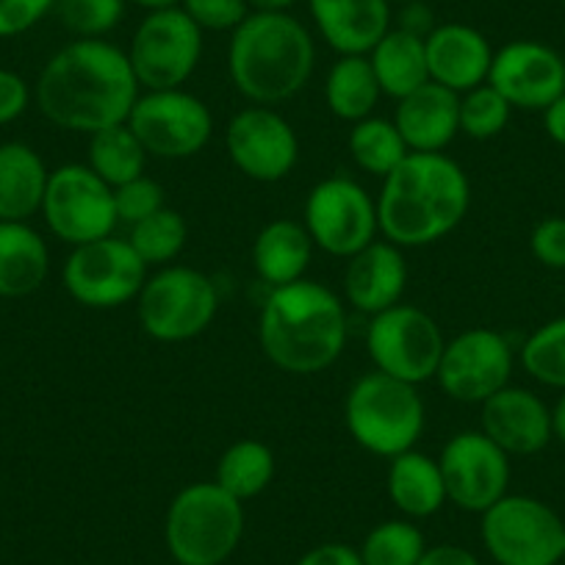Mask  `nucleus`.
Returning <instances> with one entry per match:
<instances>
[{
    "label": "nucleus",
    "instance_id": "nucleus-1",
    "mask_svg": "<svg viewBox=\"0 0 565 565\" xmlns=\"http://www.w3.org/2000/svg\"><path fill=\"white\" fill-rule=\"evenodd\" d=\"M139 89L128 53L106 40H73L42 67L36 106L56 128L92 136L128 122Z\"/></svg>",
    "mask_w": 565,
    "mask_h": 565
},
{
    "label": "nucleus",
    "instance_id": "nucleus-2",
    "mask_svg": "<svg viewBox=\"0 0 565 565\" xmlns=\"http://www.w3.org/2000/svg\"><path fill=\"white\" fill-rule=\"evenodd\" d=\"M469 205L471 183L458 161L447 153H407L383 178L380 233L396 247H427L447 238L466 220Z\"/></svg>",
    "mask_w": 565,
    "mask_h": 565
},
{
    "label": "nucleus",
    "instance_id": "nucleus-3",
    "mask_svg": "<svg viewBox=\"0 0 565 565\" xmlns=\"http://www.w3.org/2000/svg\"><path fill=\"white\" fill-rule=\"evenodd\" d=\"M258 341L264 355L282 372H324L347 344L344 300L308 277L277 286L260 308Z\"/></svg>",
    "mask_w": 565,
    "mask_h": 565
},
{
    "label": "nucleus",
    "instance_id": "nucleus-4",
    "mask_svg": "<svg viewBox=\"0 0 565 565\" xmlns=\"http://www.w3.org/2000/svg\"><path fill=\"white\" fill-rule=\"evenodd\" d=\"M317 67L313 36L289 12H249L231 34L227 75L253 106H277L306 89Z\"/></svg>",
    "mask_w": 565,
    "mask_h": 565
},
{
    "label": "nucleus",
    "instance_id": "nucleus-5",
    "mask_svg": "<svg viewBox=\"0 0 565 565\" xmlns=\"http://www.w3.org/2000/svg\"><path fill=\"white\" fill-rule=\"evenodd\" d=\"M344 424L358 447L380 458H396L416 447L424 433V402L416 385L383 372H366L350 385Z\"/></svg>",
    "mask_w": 565,
    "mask_h": 565
},
{
    "label": "nucleus",
    "instance_id": "nucleus-6",
    "mask_svg": "<svg viewBox=\"0 0 565 565\" xmlns=\"http://www.w3.org/2000/svg\"><path fill=\"white\" fill-rule=\"evenodd\" d=\"M244 535V508L216 482H192L170 502L164 541L178 565H222Z\"/></svg>",
    "mask_w": 565,
    "mask_h": 565
},
{
    "label": "nucleus",
    "instance_id": "nucleus-7",
    "mask_svg": "<svg viewBox=\"0 0 565 565\" xmlns=\"http://www.w3.org/2000/svg\"><path fill=\"white\" fill-rule=\"evenodd\" d=\"M216 308L220 295L214 280L192 266H161L156 275H148L136 297L141 330L164 344L198 339L211 328Z\"/></svg>",
    "mask_w": 565,
    "mask_h": 565
},
{
    "label": "nucleus",
    "instance_id": "nucleus-8",
    "mask_svg": "<svg viewBox=\"0 0 565 565\" xmlns=\"http://www.w3.org/2000/svg\"><path fill=\"white\" fill-rule=\"evenodd\" d=\"M480 532L497 565H557L563 559V519L535 497H502L482 513Z\"/></svg>",
    "mask_w": 565,
    "mask_h": 565
},
{
    "label": "nucleus",
    "instance_id": "nucleus-9",
    "mask_svg": "<svg viewBox=\"0 0 565 565\" xmlns=\"http://www.w3.org/2000/svg\"><path fill=\"white\" fill-rule=\"evenodd\" d=\"M125 53L141 89H183L203 58V31L181 7L148 12Z\"/></svg>",
    "mask_w": 565,
    "mask_h": 565
},
{
    "label": "nucleus",
    "instance_id": "nucleus-10",
    "mask_svg": "<svg viewBox=\"0 0 565 565\" xmlns=\"http://www.w3.org/2000/svg\"><path fill=\"white\" fill-rule=\"evenodd\" d=\"M444 347L447 339L436 319L402 302L372 317L366 330V350L374 369L411 385L436 377Z\"/></svg>",
    "mask_w": 565,
    "mask_h": 565
},
{
    "label": "nucleus",
    "instance_id": "nucleus-11",
    "mask_svg": "<svg viewBox=\"0 0 565 565\" xmlns=\"http://www.w3.org/2000/svg\"><path fill=\"white\" fill-rule=\"evenodd\" d=\"M150 266L136 255L128 238H97L73 247L64 260V289L78 306L111 311L136 300Z\"/></svg>",
    "mask_w": 565,
    "mask_h": 565
},
{
    "label": "nucleus",
    "instance_id": "nucleus-12",
    "mask_svg": "<svg viewBox=\"0 0 565 565\" xmlns=\"http://www.w3.org/2000/svg\"><path fill=\"white\" fill-rule=\"evenodd\" d=\"M130 130L150 159H192L214 136V117L200 97L183 89H156L136 97Z\"/></svg>",
    "mask_w": 565,
    "mask_h": 565
},
{
    "label": "nucleus",
    "instance_id": "nucleus-13",
    "mask_svg": "<svg viewBox=\"0 0 565 565\" xmlns=\"http://www.w3.org/2000/svg\"><path fill=\"white\" fill-rule=\"evenodd\" d=\"M42 216L56 238L70 247L111 236L117 222L114 189L86 164H64L51 172Z\"/></svg>",
    "mask_w": 565,
    "mask_h": 565
},
{
    "label": "nucleus",
    "instance_id": "nucleus-14",
    "mask_svg": "<svg viewBox=\"0 0 565 565\" xmlns=\"http://www.w3.org/2000/svg\"><path fill=\"white\" fill-rule=\"evenodd\" d=\"M302 225L313 247L335 258H350L377 238V200L352 178H324L308 194Z\"/></svg>",
    "mask_w": 565,
    "mask_h": 565
},
{
    "label": "nucleus",
    "instance_id": "nucleus-15",
    "mask_svg": "<svg viewBox=\"0 0 565 565\" xmlns=\"http://www.w3.org/2000/svg\"><path fill=\"white\" fill-rule=\"evenodd\" d=\"M513 363V347L499 330L471 328L447 341L436 377L449 399L482 405L510 385Z\"/></svg>",
    "mask_w": 565,
    "mask_h": 565
},
{
    "label": "nucleus",
    "instance_id": "nucleus-16",
    "mask_svg": "<svg viewBox=\"0 0 565 565\" xmlns=\"http://www.w3.org/2000/svg\"><path fill=\"white\" fill-rule=\"evenodd\" d=\"M225 150L244 178L277 183L300 161V139L282 114L271 106H247L233 114L225 128Z\"/></svg>",
    "mask_w": 565,
    "mask_h": 565
},
{
    "label": "nucleus",
    "instance_id": "nucleus-17",
    "mask_svg": "<svg viewBox=\"0 0 565 565\" xmlns=\"http://www.w3.org/2000/svg\"><path fill=\"white\" fill-rule=\"evenodd\" d=\"M447 502L469 513H486L508 497L510 455L499 449L482 430H463L449 438L438 458Z\"/></svg>",
    "mask_w": 565,
    "mask_h": 565
},
{
    "label": "nucleus",
    "instance_id": "nucleus-18",
    "mask_svg": "<svg viewBox=\"0 0 565 565\" xmlns=\"http://www.w3.org/2000/svg\"><path fill=\"white\" fill-rule=\"evenodd\" d=\"M488 84L519 111H543L565 92V58L535 40H513L493 51Z\"/></svg>",
    "mask_w": 565,
    "mask_h": 565
},
{
    "label": "nucleus",
    "instance_id": "nucleus-19",
    "mask_svg": "<svg viewBox=\"0 0 565 565\" xmlns=\"http://www.w3.org/2000/svg\"><path fill=\"white\" fill-rule=\"evenodd\" d=\"M482 433L510 458L537 455L552 441V407L530 388L504 385L482 402Z\"/></svg>",
    "mask_w": 565,
    "mask_h": 565
},
{
    "label": "nucleus",
    "instance_id": "nucleus-20",
    "mask_svg": "<svg viewBox=\"0 0 565 565\" xmlns=\"http://www.w3.org/2000/svg\"><path fill=\"white\" fill-rule=\"evenodd\" d=\"M407 286V264L402 247L374 238L363 249L347 258L344 300L366 317L399 306Z\"/></svg>",
    "mask_w": 565,
    "mask_h": 565
},
{
    "label": "nucleus",
    "instance_id": "nucleus-21",
    "mask_svg": "<svg viewBox=\"0 0 565 565\" xmlns=\"http://www.w3.org/2000/svg\"><path fill=\"white\" fill-rule=\"evenodd\" d=\"M430 81L447 89L463 92L486 84L491 73L493 47L482 31L466 23H438L424 40Z\"/></svg>",
    "mask_w": 565,
    "mask_h": 565
},
{
    "label": "nucleus",
    "instance_id": "nucleus-22",
    "mask_svg": "<svg viewBox=\"0 0 565 565\" xmlns=\"http://www.w3.org/2000/svg\"><path fill=\"white\" fill-rule=\"evenodd\" d=\"M394 125L411 153H444L460 134V95L427 81L396 100Z\"/></svg>",
    "mask_w": 565,
    "mask_h": 565
},
{
    "label": "nucleus",
    "instance_id": "nucleus-23",
    "mask_svg": "<svg viewBox=\"0 0 565 565\" xmlns=\"http://www.w3.org/2000/svg\"><path fill=\"white\" fill-rule=\"evenodd\" d=\"M308 9L339 56H369L394 25L388 0H308Z\"/></svg>",
    "mask_w": 565,
    "mask_h": 565
},
{
    "label": "nucleus",
    "instance_id": "nucleus-24",
    "mask_svg": "<svg viewBox=\"0 0 565 565\" xmlns=\"http://www.w3.org/2000/svg\"><path fill=\"white\" fill-rule=\"evenodd\" d=\"M51 271L47 244L29 222H0V297L20 300L42 289Z\"/></svg>",
    "mask_w": 565,
    "mask_h": 565
},
{
    "label": "nucleus",
    "instance_id": "nucleus-25",
    "mask_svg": "<svg viewBox=\"0 0 565 565\" xmlns=\"http://www.w3.org/2000/svg\"><path fill=\"white\" fill-rule=\"evenodd\" d=\"M47 178L51 172L31 145H0V222H29L42 211Z\"/></svg>",
    "mask_w": 565,
    "mask_h": 565
},
{
    "label": "nucleus",
    "instance_id": "nucleus-26",
    "mask_svg": "<svg viewBox=\"0 0 565 565\" xmlns=\"http://www.w3.org/2000/svg\"><path fill=\"white\" fill-rule=\"evenodd\" d=\"M313 242L306 225L295 220H275L253 242V269L271 289L302 280L311 266Z\"/></svg>",
    "mask_w": 565,
    "mask_h": 565
},
{
    "label": "nucleus",
    "instance_id": "nucleus-27",
    "mask_svg": "<svg viewBox=\"0 0 565 565\" xmlns=\"http://www.w3.org/2000/svg\"><path fill=\"white\" fill-rule=\"evenodd\" d=\"M385 488H388V499L394 502V508L407 519L436 515L447 502V488H444L438 460L416 452V449H407V452L391 458Z\"/></svg>",
    "mask_w": 565,
    "mask_h": 565
},
{
    "label": "nucleus",
    "instance_id": "nucleus-28",
    "mask_svg": "<svg viewBox=\"0 0 565 565\" xmlns=\"http://www.w3.org/2000/svg\"><path fill=\"white\" fill-rule=\"evenodd\" d=\"M369 62H372L374 75H377L380 92L394 97V100H402V97H407L430 81L424 40L396 29V25H391L388 34L372 47Z\"/></svg>",
    "mask_w": 565,
    "mask_h": 565
},
{
    "label": "nucleus",
    "instance_id": "nucleus-29",
    "mask_svg": "<svg viewBox=\"0 0 565 565\" xmlns=\"http://www.w3.org/2000/svg\"><path fill=\"white\" fill-rule=\"evenodd\" d=\"M380 95L383 92H380L369 56H339V62L330 67L324 100H328L330 111L344 122L355 125L372 117Z\"/></svg>",
    "mask_w": 565,
    "mask_h": 565
},
{
    "label": "nucleus",
    "instance_id": "nucleus-30",
    "mask_svg": "<svg viewBox=\"0 0 565 565\" xmlns=\"http://www.w3.org/2000/svg\"><path fill=\"white\" fill-rule=\"evenodd\" d=\"M148 159V150L141 148V141L136 139L128 122L111 125L89 136V164L86 167L111 189L145 175Z\"/></svg>",
    "mask_w": 565,
    "mask_h": 565
},
{
    "label": "nucleus",
    "instance_id": "nucleus-31",
    "mask_svg": "<svg viewBox=\"0 0 565 565\" xmlns=\"http://www.w3.org/2000/svg\"><path fill=\"white\" fill-rule=\"evenodd\" d=\"M275 480V455L255 438L231 444L216 463V486L238 502L258 497Z\"/></svg>",
    "mask_w": 565,
    "mask_h": 565
},
{
    "label": "nucleus",
    "instance_id": "nucleus-32",
    "mask_svg": "<svg viewBox=\"0 0 565 565\" xmlns=\"http://www.w3.org/2000/svg\"><path fill=\"white\" fill-rule=\"evenodd\" d=\"M347 148H350L352 161L363 172L377 178L394 172L411 153L396 125L391 119L374 117V114L352 125L350 136H347Z\"/></svg>",
    "mask_w": 565,
    "mask_h": 565
},
{
    "label": "nucleus",
    "instance_id": "nucleus-33",
    "mask_svg": "<svg viewBox=\"0 0 565 565\" xmlns=\"http://www.w3.org/2000/svg\"><path fill=\"white\" fill-rule=\"evenodd\" d=\"M186 238L189 225L181 211L161 209L130 227L128 244L148 266H170L183 253Z\"/></svg>",
    "mask_w": 565,
    "mask_h": 565
},
{
    "label": "nucleus",
    "instance_id": "nucleus-34",
    "mask_svg": "<svg viewBox=\"0 0 565 565\" xmlns=\"http://www.w3.org/2000/svg\"><path fill=\"white\" fill-rule=\"evenodd\" d=\"M424 535L413 521H383L363 537V565H416L424 554Z\"/></svg>",
    "mask_w": 565,
    "mask_h": 565
},
{
    "label": "nucleus",
    "instance_id": "nucleus-35",
    "mask_svg": "<svg viewBox=\"0 0 565 565\" xmlns=\"http://www.w3.org/2000/svg\"><path fill=\"white\" fill-rule=\"evenodd\" d=\"M521 366L537 383L565 391V317L541 324L524 341Z\"/></svg>",
    "mask_w": 565,
    "mask_h": 565
},
{
    "label": "nucleus",
    "instance_id": "nucleus-36",
    "mask_svg": "<svg viewBox=\"0 0 565 565\" xmlns=\"http://www.w3.org/2000/svg\"><path fill=\"white\" fill-rule=\"evenodd\" d=\"M128 0H56V18L75 40H106L125 18Z\"/></svg>",
    "mask_w": 565,
    "mask_h": 565
},
{
    "label": "nucleus",
    "instance_id": "nucleus-37",
    "mask_svg": "<svg viewBox=\"0 0 565 565\" xmlns=\"http://www.w3.org/2000/svg\"><path fill=\"white\" fill-rule=\"evenodd\" d=\"M510 114H513L510 103L486 81L460 95V134L488 141L508 128Z\"/></svg>",
    "mask_w": 565,
    "mask_h": 565
},
{
    "label": "nucleus",
    "instance_id": "nucleus-38",
    "mask_svg": "<svg viewBox=\"0 0 565 565\" xmlns=\"http://www.w3.org/2000/svg\"><path fill=\"white\" fill-rule=\"evenodd\" d=\"M161 209H167L164 189L153 178L141 175L114 189V211H117L119 225L134 227Z\"/></svg>",
    "mask_w": 565,
    "mask_h": 565
},
{
    "label": "nucleus",
    "instance_id": "nucleus-39",
    "mask_svg": "<svg viewBox=\"0 0 565 565\" xmlns=\"http://www.w3.org/2000/svg\"><path fill=\"white\" fill-rule=\"evenodd\" d=\"M181 9L203 34H233L253 12L247 0H181Z\"/></svg>",
    "mask_w": 565,
    "mask_h": 565
},
{
    "label": "nucleus",
    "instance_id": "nucleus-40",
    "mask_svg": "<svg viewBox=\"0 0 565 565\" xmlns=\"http://www.w3.org/2000/svg\"><path fill=\"white\" fill-rule=\"evenodd\" d=\"M56 9V0H0V40L25 34Z\"/></svg>",
    "mask_w": 565,
    "mask_h": 565
},
{
    "label": "nucleus",
    "instance_id": "nucleus-41",
    "mask_svg": "<svg viewBox=\"0 0 565 565\" xmlns=\"http://www.w3.org/2000/svg\"><path fill=\"white\" fill-rule=\"evenodd\" d=\"M530 249L537 264L565 271V216H546L532 227Z\"/></svg>",
    "mask_w": 565,
    "mask_h": 565
},
{
    "label": "nucleus",
    "instance_id": "nucleus-42",
    "mask_svg": "<svg viewBox=\"0 0 565 565\" xmlns=\"http://www.w3.org/2000/svg\"><path fill=\"white\" fill-rule=\"evenodd\" d=\"M29 100L31 92L23 75L12 73V70H0V125H9L23 117Z\"/></svg>",
    "mask_w": 565,
    "mask_h": 565
},
{
    "label": "nucleus",
    "instance_id": "nucleus-43",
    "mask_svg": "<svg viewBox=\"0 0 565 565\" xmlns=\"http://www.w3.org/2000/svg\"><path fill=\"white\" fill-rule=\"evenodd\" d=\"M297 565H363L361 552L347 543H322L302 554Z\"/></svg>",
    "mask_w": 565,
    "mask_h": 565
},
{
    "label": "nucleus",
    "instance_id": "nucleus-44",
    "mask_svg": "<svg viewBox=\"0 0 565 565\" xmlns=\"http://www.w3.org/2000/svg\"><path fill=\"white\" fill-rule=\"evenodd\" d=\"M436 14H433V9L424 3V0H416V3H405L399 12V18H396V29L407 31V34L413 36H422V40H427V36L433 34V29H436Z\"/></svg>",
    "mask_w": 565,
    "mask_h": 565
},
{
    "label": "nucleus",
    "instance_id": "nucleus-45",
    "mask_svg": "<svg viewBox=\"0 0 565 565\" xmlns=\"http://www.w3.org/2000/svg\"><path fill=\"white\" fill-rule=\"evenodd\" d=\"M416 565H480V559L463 546H455V543H441V546L424 548L422 559Z\"/></svg>",
    "mask_w": 565,
    "mask_h": 565
},
{
    "label": "nucleus",
    "instance_id": "nucleus-46",
    "mask_svg": "<svg viewBox=\"0 0 565 565\" xmlns=\"http://www.w3.org/2000/svg\"><path fill=\"white\" fill-rule=\"evenodd\" d=\"M541 114L548 139H552L554 145H559V148H565V92L552 103V106L543 108Z\"/></svg>",
    "mask_w": 565,
    "mask_h": 565
},
{
    "label": "nucleus",
    "instance_id": "nucleus-47",
    "mask_svg": "<svg viewBox=\"0 0 565 565\" xmlns=\"http://www.w3.org/2000/svg\"><path fill=\"white\" fill-rule=\"evenodd\" d=\"M552 436L565 444V391H559V399L552 407Z\"/></svg>",
    "mask_w": 565,
    "mask_h": 565
},
{
    "label": "nucleus",
    "instance_id": "nucleus-48",
    "mask_svg": "<svg viewBox=\"0 0 565 565\" xmlns=\"http://www.w3.org/2000/svg\"><path fill=\"white\" fill-rule=\"evenodd\" d=\"M253 12H289L297 0H247Z\"/></svg>",
    "mask_w": 565,
    "mask_h": 565
},
{
    "label": "nucleus",
    "instance_id": "nucleus-49",
    "mask_svg": "<svg viewBox=\"0 0 565 565\" xmlns=\"http://www.w3.org/2000/svg\"><path fill=\"white\" fill-rule=\"evenodd\" d=\"M128 3L145 9V12H161V9L181 7V0H128Z\"/></svg>",
    "mask_w": 565,
    "mask_h": 565
},
{
    "label": "nucleus",
    "instance_id": "nucleus-50",
    "mask_svg": "<svg viewBox=\"0 0 565 565\" xmlns=\"http://www.w3.org/2000/svg\"><path fill=\"white\" fill-rule=\"evenodd\" d=\"M388 3H391V7H394V3H396V7H405V3H416V0H388Z\"/></svg>",
    "mask_w": 565,
    "mask_h": 565
},
{
    "label": "nucleus",
    "instance_id": "nucleus-51",
    "mask_svg": "<svg viewBox=\"0 0 565 565\" xmlns=\"http://www.w3.org/2000/svg\"><path fill=\"white\" fill-rule=\"evenodd\" d=\"M563 559H565V541H563Z\"/></svg>",
    "mask_w": 565,
    "mask_h": 565
},
{
    "label": "nucleus",
    "instance_id": "nucleus-52",
    "mask_svg": "<svg viewBox=\"0 0 565 565\" xmlns=\"http://www.w3.org/2000/svg\"><path fill=\"white\" fill-rule=\"evenodd\" d=\"M563 3H565V0H563Z\"/></svg>",
    "mask_w": 565,
    "mask_h": 565
}]
</instances>
